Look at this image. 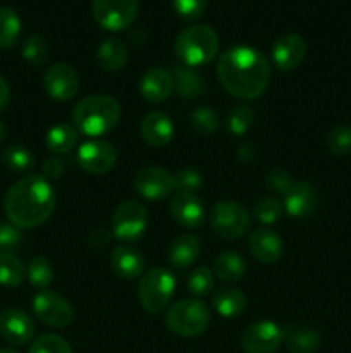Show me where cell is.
Segmentation results:
<instances>
[{
  "instance_id": "7c38bea8",
  "label": "cell",
  "mask_w": 351,
  "mask_h": 353,
  "mask_svg": "<svg viewBox=\"0 0 351 353\" xmlns=\"http://www.w3.org/2000/svg\"><path fill=\"white\" fill-rule=\"evenodd\" d=\"M117 162V150L105 140H88L79 147L78 164L89 174H105Z\"/></svg>"
},
{
  "instance_id": "f35d334b",
  "label": "cell",
  "mask_w": 351,
  "mask_h": 353,
  "mask_svg": "<svg viewBox=\"0 0 351 353\" xmlns=\"http://www.w3.org/2000/svg\"><path fill=\"white\" fill-rule=\"evenodd\" d=\"M327 148L334 155H350L351 154V126L339 124L332 128L327 134Z\"/></svg>"
},
{
  "instance_id": "d6986e66",
  "label": "cell",
  "mask_w": 351,
  "mask_h": 353,
  "mask_svg": "<svg viewBox=\"0 0 351 353\" xmlns=\"http://www.w3.org/2000/svg\"><path fill=\"white\" fill-rule=\"evenodd\" d=\"M248 248L250 254L262 264H274L282 257L284 252V243L282 238L275 231L260 228L255 230L248 238Z\"/></svg>"
},
{
  "instance_id": "836d02e7",
  "label": "cell",
  "mask_w": 351,
  "mask_h": 353,
  "mask_svg": "<svg viewBox=\"0 0 351 353\" xmlns=\"http://www.w3.org/2000/svg\"><path fill=\"white\" fill-rule=\"evenodd\" d=\"M189 124L195 133L202 134V137H210L219 130V114L209 105L196 107L189 114Z\"/></svg>"
},
{
  "instance_id": "5b68a950",
  "label": "cell",
  "mask_w": 351,
  "mask_h": 353,
  "mask_svg": "<svg viewBox=\"0 0 351 353\" xmlns=\"http://www.w3.org/2000/svg\"><path fill=\"white\" fill-rule=\"evenodd\" d=\"M210 324V310L196 299L179 300L165 314V326L179 338H196L206 331Z\"/></svg>"
},
{
  "instance_id": "277c9868",
  "label": "cell",
  "mask_w": 351,
  "mask_h": 353,
  "mask_svg": "<svg viewBox=\"0 0 351 353\" xmlns=\"http://www.w3.org/2000/svg\"><path fill=\"white\" fill-rule=\"evenodd\" d=\"M174 52L181 64L200 68L215 59L219 52V37L209 24H193L178 34Z\"/></svg>"
},
{
  "instance_id": "f546056e",
  "label": "cell",
  "mask_w": 351,
  "mask_h": 353,
  "mask_svg": "<svg viewBox=\"0 0 351 353\" xmlns=\"http://www.w3.org/2000/svg\"><path fill=\"white\" fill-rule=\"evenodd\" d=\"M21 37V19L12 7H0V48L16 47Z\"/></svg>"
},
{
  "instance_id": "f6af8a7d",
  "label": "cell",
  "mask_w": 351,
  "mask_h": 353,
  "mask_svg": "<svg viewBox=\"0 0 351 353\" xmlns=\"http://www.w3.org/2000/svg\"><path fill=\"white\" fill-rule=\"evenodd\" d=\"M65 171V164L62 159L58 157H50L43 162L41 165V176H43L47 181H55V179L62 178Z\"/></svg>"
},
{
  "instance_id": "681fc988",
  "label": "cell",
  "mask_w": 351,
  "mask_h": 353,
  "mask_svg": "<svg viewBox=\"0 0 351 353\" xmlns=\"http://www.w3.org/2000/svg\"><path fill=\"white\" fill-rule=\"evenodd\" d=\"M6 134H7V128H6V124L0 121V145H2L3 140H6Z\"/></svg>"
},
{
  "instance_id": "4316f807",
  "label": "cell",
  "mask_w": 351,
  "mask_h": 353,
  "mask_svg": "<svg viewBox=\"0 0 351 353\" xmlns=\"http://www.w3.org/2000/svg\"><path fill=\"white\" fill-rule=\"evenodd\" d=\"M284 343L289 353H315L320 348L319 331L308 326H292L284 331Z\"/></svg>"
},
{
  "instance_id": "3957f363",
  "label": "cell",
  "mask_w": 351,
  "mask_h": 353,
  "mask_svg": "<svg viewBox=\"0 0 351 353\" xmlns=\"http://www.w3.org/2000/svg\"><path fill=\"white\" fill-rule=\"evenodd\" d=\"M119 102L103 93L88 95L79 100L72 109V126L78 133L89 138H98L110 133L120 121Z\"/></svg>"
},
{
  "instance_id": "5bb4252c",
  "label": "cell",
  "mask_w": 351,
  "mask_h": 353,
  "mask_svg": "<svg viewBox=\"0 0 351 353\" xmlns=\"http://www.w3.org/2000/svg\"><path fill=\"white\" fill-rule=\"evenodd\" d=\"M43 88L48 97L58 102H67L74 99L79 92V76L74 68L64 62L52 64L43 74Z\"/></svg>"
},
{
  "instance_id": "4dcf8cb0",
  "label": "cell",
  "mask_w": 351,
  "mask_h": 353,
  "mask_svg": "<svg viewBox=\"0 0 351 353\" xmlns=\"http://www.w3.org/2000/svg\"><path fill=\"white\" fill-rule=\"evenodd\" d=\"M26 278V268L14 254H0V285L17 288Z\"/></svg>"
},
{
  "instance_id": "8d00e7d4",
  "label": "cell",
  "mask_w": 351,
  "mask_h": 353,
  "mask_svg": "<svg viewBox=\"0 0 351 353\" xmlns=\"http://www.w3.org/2000/svg\"><path fill=\"white\" fill-rule=\"evenodd\" d=\"M282 212H284V205L275 196H264L257 200L253 205V217L264 226L277 223L282 217Z\"/></svg>"
},
{
  "instance_id": "ffe728a7",
  "label": "cell",
  "mask_w": 351,
  "mask_h": 353,
  "mask_svg": "<svg viewBox=\"0 0 351 353\" xmlns=\"http://www.w3.org/2000/svg\"><path fill=\"white\" fill-rule=\"evenodd\" d=\"M174 92L172 72L164 68H151L143 74L140 81V93L143 100L150 103H160L167 100Z\"/></svg>"
},
{
  "instance_id": "cb8c5ba5",
  "label": "cell",
  "mask_w": 351,
  "mask_h": 353,
  "mask_svg": "<svg viewBox=\"0 0 351 353\" xmlns=\"http://www.w3.org/2000/svg\"><path fill=\"white\" fill-rule=\"evenodd\" d=\"M200 254H202V241L195 234H181L176 238L169 248V262L174 268L184 269L189 268L198 261Z\"/></svg>"
},
{
  "instance_id": "ac0fdd59",
  "label": "cell",
  "mask_w": 351,
  "mask_h": 353,
  "mask_svg": "<svg viewBox=\"0 0 351 353\" xmlns=\"http://www.w3.org/2000/svg\"><path fill=\"white\" fill-rule=\"evenodd\" d=\"M171 216L181 226L195 230L202 226L205 221V207L196 193L176 192L171 200Z\"/></svg>"
},
{
  "instance_id": "83f0119b",
  "label": "cell",
  "mask_w": 351,
  "mask_h": 353,
  "mask_svg": "<svg viewBox=\"0 0 351 353\" xmlns=\"http://www.w3.org/2000/svg\"><path fill=\"white\" fill-rule=\"evenodd\" d=\"M244 272H246V264L244 259L236 252H222L217 255L215 262H213V274L226 283H234L243 279Z\"/></svg>"
},
{
  "instance_id": "bcb514c9",
  "label": "cell",
  "mask_w": 351,
  "mask_h": 353,
  "mask_svg": "<svg viewBox=\"0 0 351 353\" xmlns=\"http://www.w3.org/2000/svg\"><path fill=\"white\" fill-rule=\"evenodd\" d=\"M110 241L109 231L105 230H93L88 236V245L92 248H103L107 247Z\"/></svg>"
},
{
  "instance_id": "ee69618b",
  "label": "cell",
  "mask_w": 351,
  "mask_h": 353,
  "mask_svg": "<svg viewBox=\"0 0 351 353\" xmlns=\"http://www.w3.org/2000/svg\"><path fill=\"white\" fill-rule=\"evenodd\" d=\"M176 14L182 21H196L206 9V0H172Z\"/></svg>"
},
{
  "instance_id": "d6a6232c",
  "label": "cell",
  "mask_w": 351,
  "mask_h": 353,
  "mask_svg": "<svg viewBox=\"0 0 351 353\" xmlns=\"http://www.w3.org/2000/svg\"><path fill=\"white\" fill-rule=\"evenodd\" d=\"M255 123V112L250 105H241L233 107L227 114V119H226V126L227 131H229L233 137H244L248 131L251 130Z\"/></svg>"
},
{
  "instance_id": "484cf974",
  "label": "cell",
  "mask_w": 351,
  "mask_h": 353,
  "mask_svg": "<svg viewBox=\"0 0 351 353\" xmlns=\"http://www.w3.org/2000/svg\"><path fill=\"white\" fill-rule=\"evenodd\" d=\"M127 57H129V50H127L126 43L120 38H107L100 43L98 50H96V61L103 71L116 72L126 65Z\"/></svg>"
},
{
  "instance_id": "7bdbcfd3",
  "label": "cell",
  "mask_w": 351,
  "mask_h": 353,
  "mask_svg": "<svg viewBox=\"0 0 351 353\" xmlns=\"http://www.w3.org/2000/svg\"><path fill=\"white\" fill-rule=\"evenodd\" d=\"M23 243V231L16 224L0 223V254H12Z\"/></svg>"
},
{
  "instance_id": "4fadbf2b",
  "label": "cell",
  "mask_w": 351,
  "mask_h": 353,
  "mask_svg": "<svg viewBox=\"0 0 351 353\" xmlns=\"http://www.w3.org/2000/svg\"><path fill=\"white\" fill-rule=\"evenodd\" d=\"M133 185L138 195L147 200H162L176 190L174 174L157 165L140 169Z\"/></svg>"
},
{
  "instance_id": "7402d4cb",
  "label": "cell",
  "mask_w": 351,
  "mask_h": 353,
  "mask_svg": "<svg viewBox=\"0 0 351 353\" xmlns=\"http://www.w3.org/2000/svg\"><path fill=\"white\" fill-rule=\"evenodd\" d=\"M110 265L119 278L136 279L145 272V257L134 247L120 245L110 254Z\"/></svg>"
},
{
  "instance_id": "ba28073f",
  "label": "cell",
  "mask_w": 351,
  "mask_h": 353,
  "mask_svg": "<svg viewBox=\"0 0 351 353\" xmlns=\"http://www.w3.org/2000/svg\"><path fill=\"white\" fill-rule=\"evenodd\" d=\"M140 3L138 0H93L92 12L103 30L120 31L134 23Z\"/></svg>"
},
{
  "instance_id": "7dc6e473",
  "label": "cell",
  "mask_w": 351,
  "mask_h": 353,
  "mask_svg": "<svg viewBox=\"0 0 351 353\" xmlns=\"http://www.w3.org/2000/svg\"><path fill=\"white\" fill-rule=\"evenodd\" d=\"M237 157H240V161L244 162V164H251V162L255 161V157H257V152H255L253 143L244 141V143L237 148Z\"/></svg>"
},
{
  "instance_id": "e575fe53",
  "label": "cell",
  "mask_w": 351,
  "mask_h": 353,
  "mask_svg": "<svg viewBox=\"0 0 351 353\" xmlns=\"http://www.w3.org/2000/svg\"><path fill=\"white\" fill-rule=\"evenodd\" d=\"M23 59L33 68H40L50 55V45L41 34H31L23 43Z\"/></svg>"
},
{
  "instance_id": "2e32d148",
  "label": "cell",
  "mask_w": 351,
  "mask_h": 353,
  "mask_svg": "<svg viewBox=\"0 0 351 353\" xmlns=\"http://www.w3.org/2000/svg\"><path fill=\"white\" fill-rule=\"evenodd\" d=\"M0 336L10 345H26L34 336V323L19 309H6L0 312Z\"/></svg>"
},
{
  "instance_id": "30bf717a",
  "label": "cell",
  "mask_w": 351,
  "mask_h": 353,
  "mask_svg": "<svg viewBox=\"0 0 351 353\" xmlns=\"http://www.w3.org/2000/svg\"><path fill=\"white\" fill-rule=\"evenodd\" d=\"M33 312L41 323L50 327H65L74 321L71 303L50 290H41L33 296Z\"/></svg>"
},
{
  "instance_id": "f907efd6",
  "label": "cell",
  "mask_w": 351,
  "mask_h": 353,
  "mask_svg": "<svg viewBox=\"0 0 351 353\" xmlns=\"http://www.w3.org/2000/svg\"><path fill=\"white\" fill-rule=\"evenodd\" d=\"M0 353H19V352L14 350V348H0Z\"/></svg>"
},
{
  "instance_id": "74e56055",
  "label": "cell",
  "mask_w": 351,
  "mask_h": 353,
  "mask_svg": "<svg viewBox=\"0 0 351 353\" xmlns=\"http://www.w3.org/2000/svg\"><path fill=\"white\" fill-rule=\"evenodd\" d=\"M213 285H215V274L209 268H203V265L191 271L188 278V290L195 296H205L212 293Z\"/></svg>"
},
{
  "instance_id": "9c48e42d",
  "label": "cell",
  "mask_w": 351,
  "mask_h": 353,
  "mask_svg": "<svg viewBox=\"0 0 351 353\" xmlns=\"http://www.w3.org/2000/svg\"><path fill=\"white\" fill-rule=\"evenodd\" d=\"M148 228V210L136 200H126L112 216V234L120 241H136Z\"/></svg>"
},
{
  "instance_id": "b9f144b4",
  "label": "cell",
  "mask_w": 351,
  "mask_h": 353,
  "mask_svg": "<svg viewBox=\"0 0 351 353\" xmlns=\"http://www.w3.org/2000/svg\"><path fill=\"white\" fill-rule=\"evenodd\" d=\"M174 185L178 192L196 193L203 186V176L196 169L181 168L174 172Z\"/></svg>"
},
{
  "instance_id": "c3c4849f",
  "label": "cell",
  "mask_w": 351,
  "mask_h": 353,
  "mask_svg": "<svg viewBox=\"0 0 351 353\" xmlns=\"http://www.w3.org/2000/svg\"><path fill=\"white\" fill-rule=\"evenodd\" d=\"M9 102H10V88L9 85H7L6 79L0 76V110L7 109Z\"/></svg>"
},
{
  "instance_id": "7a4b0ae2",
  "label": "cell",
  "mask_w": 351,
  "mask_h": 353,
  "mask_svg": "<svg viewBox=\"0 0 351 353\" xmlns=\"http://www.w3.org/2000/svg\"><path fill=\"white\" fill-rule=\"evenodd\" d=\"M55 190L43 176H28L7 190L3 210L7 219L21 230L43 224L55 210Z\"/></svg>"
},
{
  "instance_id": "8992f818",
  "label": "cell",
  "mask_w": 351,
  "mask_h": 353,
  "mask_svg": "<svg viewBox=\"0 0 351 353\" xmlns=\"http://www.w3.org/2000/svg\"><path fill=\"white\" fill-rule=\"evenodd\" d=\"M176 293V278L169 269L153 268L143 272L138 285V300L148 314L165 312Z\"/></svg>"
},
{
  "instance_id": "f1b7e54d",
  "label": "cell",
  "mask_w": 351,
  "mask_h": 353,
  "mask_svg": "<svg viewBox=\"0 0 351 353\" xmlns=\"http://www.w3.org/2000/svg\"><path fill=\"white\" fill-rule=\"evenodd\" d=\"M47 148L54 154L62 155L71 152L78 143V130L72 124L58 123L48 130L47 138H45Z\"/></svg>"
},
{
  "instance_id": "e0dca14e",
  "label": "cell",
  "mask_w": 351,
  "mask_h": 353,
  "mask_svg": "<svg viewBox=\"0 0 351 353\" xmlns=\"http://www.w3.org/2000/svg\"><path fill=\"white\" fill-rule=\"evenodd\" d=\"M284 210L295 219H306L315 214L319 207V195L310 183L295 181L292 188L284 195Z\"/></svg>"
},
{
  "instance_id": "d4e9b609",
  "label": "cell",
  "mask_w": 351,
  "mask_h": 353,
  "mask_svg": "<svg viewBox=\"0 0 351 353\" xmlns=\"http://www.w3.org/2000/svg\"><path fill=\"white\" fill-rule=\"evenodd\" d=\"M172 78H174V88L178 90L181 99L191 100L206 92L205 79L195 68H189L184 64L174 65Z\"/></svg>"
},
{
  "instance_id": "1f68e13d",
  "label": "cell",
  "mask_w": 351,
  "mask_h": 353,
  "mask_svg": "<svg viewBox=\"0 0 351 353\" xmlns=\"http://www.w3.org/2000/svg\"><path fill=\"white\" fill-rule=\"evenodd\" d=\"M26 278L30 279V283L38 292L47 290L54 281V268H52L50 261L47 257H41V255L31 259L26 268Z\"/></svg>"
},
{
  "instance_id": "52a82bcc",
  "label": "cell",
  "mask_w": 351,
  "mask_h": 353,
  "mask_svg": "<svg viewBox=\"0 0 351 353\" xmlns=\"http://www.w3.org/2000/svg\"><path fill=\"white\" fill-rule=\"evenodd\" d=\"M210 224L217 236L224 240H237L250 230L251 217L237 202H219L210 212Z\"/></svg>"
},
{
  "instance_id": "44dd1931",
  "label": "cell",
  "mask_w": 351,
  "mask_h": 353,
  "mask_svg": "<svg viewBox=\"0 0 351 353\" xmlns=\"http://www.w3.org/2000/svg\"><path fill=\"white\" fill-rule=\"evenodd\" d=\"M141 138L150 147H165L174 137V124L171 117L164 112H148L141 121Z\"/></svg>"
},
{
  "instance_id": "9a60e30c",
  "label": "cell",
  "mask_w": 351,
  "mask_h": 353,
  "mask_svg": "<svg viewBox=\"0 0 351 353\" xmlns=\"http://www.w3.org/2000/svg\"><path fill=\"white\" fill-rule=\"evenodd\" d=\"M306 55L305 38L296 33L281 34L272 45V62L279 71H292L299 68Z\"/></svg>"
},
{
  "instance_id": "603a6c76",
  "label": "cell",
  "mask_w": 351,
  "mask_h": 353,
  "mask_svg": "<svg viewBox=\"0 0 351 353\" xmlns=\"http://www.w3.org/2000/svg\"><path fill=\"white\" fill-rule=\"evenodd\" d=\"M212 307L226 319L237 317L246 309V295L236 286H220L212 292Z\"/></svg>"
},
{
  "instance_id": "6da1fadb",
  "label": "cell",
  "mask_w": 351,
  "mask_h": 353,
  "mask_svg": "<svg viewBox=\"0 0 351 353\" xmlns=\"http://www.w3.org/2000/svg\"><path fill=\"white\" fill-rule=\"evenodd\" d=\"M217 78L233 97L255 100L264 95L270 81V64L262 52L248 45H236L224 52L217 62Z\"/></svg>"
},
{
  "instance_id": "d590c367",
  "label": "cell",
  "mask_w": 351,
  "mask_h": 353,
  "mask_svg": "<svg viewBox=\"0 0 351 353\" xmlns=\"http://www.w3.org/2000/svg\"><path fill=\"white\" fill-rule=\"evenodd\" d=\"M2 162L7 169L14 172L30 171L34 165V155L31 154L30 148L23 145H10L2 152Z\"/></svg>"
},
{
  "instance_id": "60d3db41",
  "label": "cell",
  "mask_w": 351,
  "mask_h": 353,
  "mask_svg": "<svg viewBox=\"0 0 351 353\" xmlns=\"http://www.w3.org/2000/svg\"><path fill=\"white\" fill-rule=\"evenodd\" d=\"M292 185H295V181H292L291 172L282 168H274L265 174V186L275 195L284 196L292 188Z\"/></svg>"
},
{
  "instance_id": "8fae6325",
  "label": "cell",
  "mask_w": 351,
  "mask_h": 353,
  "mask_svg": "<svg viewBox=\"0 0 351 353\" xmlns=\"http://www.w3.org/2000/svg\"><path fill=\"white\" fill-rule=\"evenodd\" d=\"M284 343V330L272 321H257L241 334V347L246 353H275Z\"/></svg>"
},
{
  "instance_id": "ab89813d",
  "label": "cell",
  "mask_w": 351,
  "mask_h": 353,
  "mask_svg": "<svg viewBox=\"0 0 351 353\" xmlns=\"http://www.w3.org/2000/svg\"><path fill=\"white\" fill-rule=\"evenodd\" d=\"M28 353H72L71 345L58 334H41L31 343Z\"/></svg>"
}]
</instances>
